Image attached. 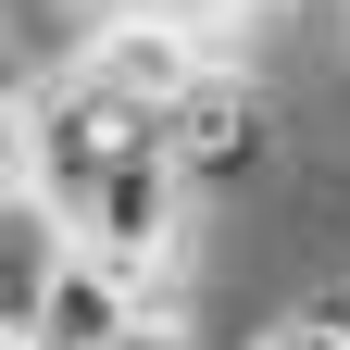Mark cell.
<instances>
[{"label":"cell","mask_w":350,"mask_h":350,"mask_svg":"<svg viewBox=\"0 0 350 350\" xmlns=\"http://www.w3.org/2000/svg\"><path fill=\"white\" fill-rule=\"evenodd\" d=\"M275 138H288V113H275V88H262L250 63H200V75L150 113V150H163V175H175L188 200L250 188V175L275 163Z\"/></svg>","instance_id":"1"},{"label":"cell","mask_w":350,"mask_h":350,"mask_svg":"<svg viewBox=\"0 0 350 350\" xmlns=\"http://www.w3.org/2000/svg\"><path fill=\"white\" fill-rule=\"evenodd\" d=\"M200 63H213L200 38H188V25H163V13H138V0H125V13H113V25L75 51V75L100 88L113 113H138V125H150V113H163V100H175V88H188Z\"/></svg>","instance_id":"2"},{"label":"cell","mask_w":350,"mask_h":350,"mask_svg":"<svg viewBox=\"0 0 350 350\" xmlns=\"http://www.w3.org/2000/svg\"><path fill=\"white\" fill-rule=\"evenodd\" d=\"M51 275H63V226L25 188H0V338H13V350L38 325V300H51Z\"/></svg>","instance_id":"3"},{"label":"cell","mask_w":350,"mask_h":350,"mask_svg":"<svg viewBox=\"0 0 350 350\" xmlns=\"http://www.w3.org/2000/svg\"><path fill=\"white\" fill-rule=\"evenodd\" d=\"M238 350H350V338H338L325 313H275V325H250Z\"/></svg>","instance_id":"4"}]
</instances>
